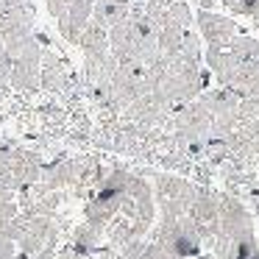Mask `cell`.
<instances>
[{
	"label": "cell",
	"mask_w": 259,
	"mask_h": 259,
	"mask_svg": "<svg viewBox=\"0 0 259 259\" xmlns=\"http://www.w3.org/2000/svg\"><path fill=\"white\" fill-rule=\"evenodd\" d=\"M128 181H131V170L125 167H114L112 173L106 176L98 192L92 198H87L84 203V220L98 229H106L114 218H120L123 212L125 195H128Z\"/></svg>",
	"instance_id": "cell-1"
},
{
	"label": "cell",
	"mask_w": 259,
	"mask_h": 259,
	"mask_svg": "<svg viewBox=\"0 0 259 259\" xmlns=\"http://www.w3.org/2000/svg\"><path fill=\"white\" fill-rule=\"evenodd\" d=\"M218 234L229 237V240L240 242V245L256 242V229H253L251 212L231 192H220V231Z\"/></svg>",
	"instance_id": "cell-2"
},
{
	"label": "cell",
	"mask_w": 259,
	"mask_h": 259,
	"mask_svg": "<svg viewBox=\"0 0 259 259\" xmlns=\"http://www.w3.org/2000/svg\"><path fill=\"white\" fill-rule=\"evenodd\" d=\"M156 214H159V212H156V192H153V187L148 184V179L131 173L128 195H125V203H123V212H120V218L134 220V223L148 226V229H151L153 220H156Z\"/></svg>",
	"instance_id": "cell-3"
},
{
	"label": "cell",
	"mask_w": 259,
	"mask_h": 259,
	"mask_svg": "<svg viewBox=\"0 0 259 259\" xmlns=\"http://www.w3.org/2000/svg\"><path fill=\"white\" fill-rule=\"evenodd\" d=\"M153 192H156V201H170V203H176V206L190 212L192 201L198 195V184L181 179V176L156 173L153 176Z\"/></svg>",
	"instance_id": "cell-4"
},
{
	"label": "cell",
	"mask_w": 259,
	"mask_h": 259,
	"mask_svg": "<svg viewBox=\"0 0 259 259\" xmlns=\"http://www.w3.org/2000/svg\"><path fill=\"white\" fill-rule=\"evenodd\" d=\"M198 28L206 36L209 48H231V42L237 39V25L229 17L212 12H198Z\"/></svg>",
	"instance_id": "cell-5"
},
{
	"label": "cell",
	"mask_w": 259,
	"mask_h": 259,
	"mask_svg": "<svg viewBox=\"0 0 259 259\" xmlns=\"http://www.w3.org/2000/svg\"><path fill=\"white\" fill-rule=\"evenodd\" d=\"M101 237H103V229H98V226H92V223H81V226H75V231H73V240H70V245L75 248V253H81V256H92V253L101 248Z\"/></svg>",
	"instance_id": "cell-6"
},
{
	"label": "cell",
	"mask_w": 259,
	"mask_h": 259,
	"mask_svg": "<svg viewBox=\"0 0 259 259\" xmlns=\"http://www.w3.org/2000/svg\"><path fill=\"white\" fill-rule=\"evenodd\" d=\"M42 87L51 92H64L70 87V75L64 73L62 62H59L53 53L42 56Z\"/></svg>",
	"instance_id": "cell-7"
},
{
	"label": "cell",
	"mask_w": 259,
	"mask_h": 259,
	"mask_svg": "<svg viewBox=\"0 0 259 259\" xmlns=\"http://www.w3.org/2000/svg\"><path fill=\"white\" fill-rule=\"evenodd\" d=\"M78 48L84 51V56H98V53H109V31L101 28L98 23H92L84 28V34H81L78 39Z\"/></svg>",
	"instance_id": "cell-8"
},
{
	"label": "cell",
	"mask_w": 259,
	"mask_h": 259,
	"mask_svg": "<svg viewBox=\"0 0 259 259\" xmlns=\"http://www.w3.org/2000/svg\"><path fill=\"white\" fill-rule=\"evenodd\" d=\"M229 51L234 53V59L242 67H259V39H253V36H237Z\"/></svg>",
	"instance_id": "cell-9"
},
{
	"label": "cell",
	"mask_w": 259,
	"mask_h": 259,
	"mask_svg": "<svg viewBox=\"0 0 259 259\" xmlns=\"http://www.w3.org/2000/svg\"><path fill=\"white\" fill-rule=\"evenodd\" d=\"M137 259H173V256H170L159 242L145 240V245H142V251H140V256H137Z\"/></svg>",
	"instance_id": "cell-10"
},
{
	"label": "cell",
	"mask_w": 259,
	"mask_h": 259,
	"mask_svg": "<svg viewBox=\"0 0 259 259\" xmlns=\"http://www.w3.org/2000/svg\"><path fill=\"white\" fill-rule=\"evenodd\" d=\"M240 259H259V248H256V251H251V253H245V256H240Z\"/></svg>",
	"instance_id": "cell-11"
},
{
	"label": "cell",
	"mask_w": 259,
	"mask_h": 259,
	"mask_svg": "<svg viewBox=\"0 0 259 259\" xmlns=\"http://www.w3.org/2000/svg\"><path fill=\"white\" fill-rule=\"evenodd\" d=\"M195 259H214L212 253H201V256H195Z\"/></svg>",
	"instance_id": "cell-12"
},
{
	"label": "cell",
	"mask_w": 259,
	"mask_h": 259,
	"mask_svg": "<svg viewBox=\"0 0 259 259\" xmlns=\"http://www.w3.org/2000/svg\"><path fill=\"white\" fill-rule=\"evenodd\" d=\"M120 3H125V0H120Z\"/></svg>",
	"instance_id": "cell-13"
},
{
	"label": "cell",
	"mask_w": 259,
	"mask_h": 259,
	"mask_svg": "<svg viewBox=\"0 0 259 259\" xmlns=\"http://www.w3.org/2000/svg\"><path fill=\"white\" fill-rule=\"evenodd\" d=\"M256 240H259V237H256Z\"/></svg>",
	"instance_id": "cell-14"
}]
</instances>
